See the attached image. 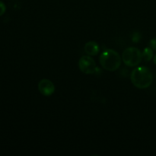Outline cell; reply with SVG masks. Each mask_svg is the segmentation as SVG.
<instances>
[{"label": "cell", "mask_w": 156, "mask_h": 156, "mask_svg": "<svg viewBox=\"0 0 156 156\" xmlns=\"http://www.w3.org/2000/svg\"><path fill=\"white\" fill-rule=\"evenodd\" d=\"M131 82L134 86L140 89L147 88L153 82V75L151 70L146 66L134 69L131 73Z\"/></svg>", "instance_id": "6da1fadb"}, {"label": "cell", "mask_w": 156, "mask_h": 156, "mask_svg": "<svg viewBox=\"0 0 156 156\" xmlns=\"http://www.w3.org/2000/svg\"><path fill=\"white\" fill-rule=\"evenodd\" d=\"M99 62L104 69L114 72L118 69L121 65L120 54L112 49H108L102 52L99 57Z\"/></svg>", "instance_id": "7a4b0ae2"}, {"label": "cell", "mask_w": 156, "mask_h": 156, "mask_svg": "<svg viewBox=\"0 0 156 156\" xmlns=\"http://www.w3.org/2000/svg\"><path fill=\"white\" fill-rule=\"evenodd\" d=\"M143 59L142 52L136 47H128L122 54V60L127 66H136Z\"/></svg>", "instance_id": "3957f363"}, {"label": "cell", "mask_w": 156, "mask_h": 156, "mask_svg": "<svg viewBox=\"0 0 156 156\" xmlns=\"http://www.w3.org/2000/svg\"><path fill=\"white\" fill-rule=\"evenodd\" d=\"M79 68L82 73L87 75L93 74L98 69L95 61L91 57V56H82L79 61Z\"/></svg>", "instance_id": "277c9868"}, {"label": "cell", "mask_w": 156, "mask_h": 156, "mask_svg": "<svg viewBox=\"0 0 156 156\" xmlns=\"http://www.w3.org/2000/svg\"><path fill=\"white\" fill-rule=\"evenodd\" d=\"M38 90L44 96H51L55 91V86L53 82L47 79H42L38 83Z\"/></svg>", "instance_id": "5b68a950"}, {"label": "cell", "mask_w": 156, "mask_h": 156, "mask_svg": "<svg viewBox=\"0 0 156 156\" xmlns=\"http://www.w3.org/2000/svg\"><path fill=\"white\" fill-rule=\"evenodd\" d=\"M85 52L88 55V56H96L99 53V45L95 42V41H89L85 44L84 47Z\"/></svg>", "instance_id": "8992f818"}, {"label": "cell", "mask_w": 156, "mask_h": 156, "mask_svg": "<svg viewBox=\"0 0 156 156\" xmlns=\"http://www.w3.org/2000/svg\"><path fill=\"white\" fill-rule=\"evenodd\" d=\"M142 56H143V59L144 60L150 61L154 57L153 50L151 47H146L143 50V53H142Z\"/></svg>", "instance_id": "52a82bcc"}, {"label": "cell", "mask_w": 156, "mask_h": 156, "mask_svg": "<svg viewBox=\"0 0 156 156\" xmlns=\"http://www.w3.org/2000/svg\"><path fill=\"white\" fill-rule=\"evenodd\" d=\"M140 34L138 33V32H134L132 35V40H133V42L134 43H137L140 41Z\"/></svg>", "instance_id": "ba28073f"}, {"label": "cell", "mask_w": 156, "mask_h": 156, "mask_svg": "<svg viewBox=\"0 0 156 156\" xmlns=\"http://www.w3.org/2000/svg\"><path fill=\"white\" fill-rule=\"evenodd\" d=\"M6 11V6L2 2L0 1V16L3 15Z\"/></svg>", "instance_id": "9c48e42d"}, {"label": "cell", "mask_w": 156, "mask_h": 156, "mask_svg": "<svg viewBox=\"0 0 156 156\" xmlns=\"http://www.w3.org/2000/svg\"><path fill=\"white\" fill-rule=\"evenodd\" d=\"M150 47L153 50H155L156 51V38H153L150 41Z\"/></svg>", "instance_id": "30bf717a"}, {"label": "cell", "mask_w": 156, "mask_h": 156, "mask_svg": "<svg viewBox=\"0 0 156 156\" xmlns=\"http://www.w3.org/2000/svg\"><path fill=\"white\" fill-rule=\"evenodd\" d=\"M153 62H154V63H155L156 65V54L155 55V56L153 57Z\"/></svg>", "instance_id": "8fae6325"}]
</instances>
